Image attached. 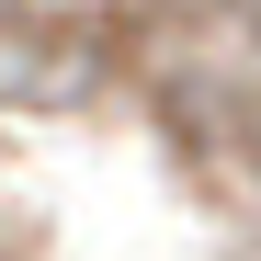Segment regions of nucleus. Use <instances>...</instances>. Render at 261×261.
<instances>
[]
</instances>
